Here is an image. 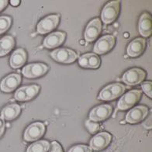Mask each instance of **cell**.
Returning <instances> with one entry per match:
<instances>
[{
  "mask_svg": "<svg viewBox=\"0 0 152 152\" xmlns=\"http://www.w3.org/2000/svg\"><path fill=\"white\" fill-rule=\"evenodd\" d=\"M20 1H14V0H12V1H10V3L11 5L13 6H17L19 4H20Z\"/></svg>",
  "mask_w": 152,
  "mask_h": 152,
  "instance_id": "31",
  "label": "cell"
},
{
  "mask_svg": "<svg viewBox=\"0 0 152 152\" xmlns=\"http://www.w3.org/2000/svg\"><path fill=\"white\" fill-rule=\"evenodd\" d=\"M48 67L42 63L29 64L24 67L22 70L23 76L28 78H36L41 77L46 74Z\"/></svg>",
  "mask_w": 152,
  "mask_h": 152,
  "instance_id": "5",
  "label": "cell"
},
{
  "mask_svg": "<svg viewBox=\"0 0 152 152\" xmlns=\"http://www.w3.org/2000/svg\"><path fill=\"white\" fill-rule=\"evenodd\" d=\"M49 152H63L62 148L57 141H53L50 144Z\"/></svg>",
  "mask_w": 152,
  "mask_h": 152,
  "instance_id": "28",
  "label": "cell"
},
{
  "mask_svg": "<svg viewBox=\"0 0 152 152\" xmlns=\"http://www.w3.org/2000/svg\"><path fill=\"white\" fill-rule=\"evenodd\" d=\"M142 96V92L138 89H134L128 92L123 96L119 100L117 107L119 110H126L131 108L140 99Z\"/></svg>",
  "mask_w": 152,
  "mask_h": 152,
  "instance_id": "2",
  "label": "cell"
},
{
  "mask_svg": "<svg viewBox=\"0 0 152 152\" xmlns=\"http://www.w3.org/2000/svg\"><path fill=\"white\" fill-rule=\"evenodd\" d=\"M146 41L143 38H136L129 44L126 52L130 57L135 58L140 56L145 50Z\"/></svg>",
  "mask_w": 152,
  "mask_h": 152,
  "instance_id": "17",
  "label": "cell"
},
{
  "mask_svg": "<svg viewBox=\"0 0 152 152\" xmlns=\"http://www.w3.org/2000/svg\"><path fill=\"white\" fill-rule=\"evenodd\" d=\"M40 87L37 85L25 86L18 88L15 92V99L17 101L25 102L34 99L38 94Z\"/></svg>",
  "mask_w": 152,
  "mask_h": 152,
  "instance_id": "8",
  "label": "cell"
},
{
  "mask_svg": "<svg viewBox=\"0 0 152 152\" xmlns=\"http://www.w3.org/2000/svg\"><path fill=\"white\" fill-rule=\"evenodd\" d=\"M139 32L144 37H148L152 32V20L150 14L147 12L143 13L139 21Z\"/></svg>",
  "mask_w": 152,
  "mask_h": 152,
  "instance_id": "19",
  "label": "cell"
},
{
  "mask_svg": "<svg viewBox=\"0 0 152 152\" xmlns=\"http://www.w3.org/2000/svg\"><path fill=\"white\" fill-rule=\"evenodd\" d=\"M141 88L143 91L145 92V94L150 98L152 97V83L151 82H145L142 83L141 85Z\"/></svg>",
  "mask_w": 152,
  "mask_h": 152,
  "instance_id": "27",
  "label": "cell"
},
{
  "mask_svg": "<svg viewBox=\"0 0 152 152\" xmlns=\"http://www.w3.org/2000/svg\"><path fill=\"white\" fill-rule=\"evenodd\" d=\"M26 61V54L22 48H18L10 57V64L12 68H19L25 64Z\"/></svg>",
  "mask_w": 152,
  "mask_h": 152,
  "instance_id": "20",
  "label": "cell"
},
{
  "mask_svg": "<svg viewBox=\"0 0 152 152\" xmlns=\"http://www.w3.org/2000/svg\"><path fill=\"white\" fill-rule=\"evenodd\" d=\"M59 15H50L40 20L37 26L38 34H45L56 28L59 23Z\"/></svg>",
  "mask_w": 152,
  "mask_h": 152,
  "instance_id": "9",
  "label": "cell"
},
{
  "mask_svg": "<svg viewBox=\"0 0 152 152\" xmlns=\"http://www.w3.org/2000/svg\"><path fill=\"white\" fill-rule=\"evenodd\" d=\"M115 44V38L112 35H106L99 39L94 45V52L103 54L109 52Z\"/></svg>",
  "mask_w": 152,
  "mask_h": 152,
  "instance_id": "11",
  "label": "cell"
},
{
  "mask_svg": "<svg viewBox=\"0 0 152 152\" xmlns=\"http://www.w3.org/2000/svg\"><path fill=\"white\" fill-rule=\"evenodd\" d=\"M112 113V107L110 105L104 104L96 106L91 110L89 119L93 122L103 121L109 118Z\"/></svg>",
  "mask_w": 152,
  "mask_h": 152,
  "instance_id": "10",
  "label": "cell"
},
{
  "mask_svg": "<svg viewBox=\"0 0 152 152\" xmlns=\"http://www.w3.org/2000/svg\"><path fill=\"white\" fill-rule=\"evenodd\" d=\"M45 132V126L40 122L33 123L27 126L24 132V140L26 141H34L42 137Z\"/></svg>",
  "mask_w": 152,
  "mask_h": 152,
  "instance_id": "6",
  "label": "cell"
},
{
  "mask_svg": "<svg viewBox=\"0 0 152 152\" xmlns=\"http://www.w3.org/2000/svg\"><path fill=\"white\" fill-rule=\"evenodd\" d=\"M12 23V20L10 16H0V34H4L10 29Z\"/></svg>",
  "mask_w": 152,
  "mask_h": 152,
  "instance_id": "24",
  "label": "cell"
},
{
  "mask_svg": "<svg viewBox=\"0 0 152 152\" xmlns=\"http://www.w3.org/2000/svg\"><path fill=\"white\" fill-rule=\"evenodd\" d=\"M120 12V2L119 1H112L109 2L102 11V21L105 23H111L114 22L115 20L117 18V16Z\"/></svg>",
  "mask_w": 152,
  "mask_h": 152,
  "instance_id": "3",
  "label": "cell"
},
{
  "mask_svg": "<svg viewBox=\"0 0 152 152\" xmlns=\"http://www.w3.org/2000/svg\"><path fill=\"white\" fill-rule=\"evenodd\" d=\"M15 45L14 38L10 35L0 39V57L5 56L13 49Z\"/></svg>",
  "mask_w": 152,
  "mask_h": 152,
  "instance_id": "22",
  "label": "cell"
},
{
  "mask_svg": "<svg viewBox=\"0 0 152 152\" xmlns=\"http://www.w3.org/2000/svg\"><path fill=\"white\" fill-rule=\"evenodd\" d=\"M7 5H8V1H6V0H0V12L3 9L6 8Z\"/></svg>",
  "mask_w": 152,
  "mask_h": 152,
  "instance_id": "30",
  "label": "cell"
},
{
  "mask_svg": "<svg viewBox=\"0 0 152 152\" xmlns=\"http://www.w3.org/2000/svg\"><path fill=\"white\" fill-rule=\"evenodd\" d=\"M21 108L18 104H10L5 106L1 111V117L4 120L11 121L20 115Z\"/></svg>",
  "mask_w": 152,
  "mask_h": 152,
  "instance_id": "21",
  "label": "cell"
},
{
  "mask_svg": "<svg viewBox=\"0 0 152 152\" xmlns=\"http://www.w3.org/2000/svg\"><path fill=\"white\" fill-rule=\"evenodd\" d=\"M5 127H6V124H5L4 120L0 116V137L2 136V134L4 133Z\"/></svg>",
  "mask_w": 152,
  "mask_h": 152,
  "instance_id": "29",
  "label": "cell"
},
{
  "mask_svg": "<svg viewBox=\"0 0 152 152\" xmlns=\"http://www.w3.org/2000/svg\"><path fill=\"white\" fill-rule=\"evenodd\" d=\"M50 56L54 61L63 64H71L77 59L76 53L68 48L56 49L50 53Z\"/></svg>",
  "mask_w": 152,
  "mask_h": 152,
  "instance_id": "4",
  "label": "cell"
},
{
  "mask_svg": "<svg viewBox=\"0 0 152 152\" xmlns=\"http://www.w3.org/2000/svg\"><path fill=\"white\" fill-rule=\"evenodd\" d=\"M126 87L120 83H113L106 86L99 95V99L110 101L122 96L125 92Z\"/></svg>",
  "mask_w": 152,
  "mask_h": 152,
  "instance_id": "1",
  "label": "cell"
},
{
  "mask_svg": "<svg viewBox=\"0 0 152 152\" xmlns=\"http://www.w3.org/2000/svg\"><path fill=\"white\" fill-rule=\"evenodd\" d=\"M66 34L63 32H54L49 34L44 40V46L48 49L57 48L61 45L65 39Z\"/></svg>",
  "mask_w": 152,
  "mask_h": 152,
  "instance_id": "18",
  "label": "cell"
},
{
  "mask_svg": "<svg viewBox=\"0 0 152 152\" xmlns=\"http://www.w3.org/2000/svg\"><path fill=\"white\" fill-rule=\"evenodd\" d=\"M102 31V23L99 18L93 19L88 23L85 31V39L88 42L95 40Z\"/></svg>",
  "mask_w": 152,
  "mask_h": 152,
  "instance_id": "12",
  "label": "cell"
},
{
  "mask_svg": "<svg viewBox=\"0 0 152 152\" xmlns=\"http://www.w3.org/2000/svg\"><path fill=\"white\" fill-rule=\"evenodd\" d=\"M78 64H80L82 68L96 69L99 67L101 61L97 54L94 53H89V54H86L81 56L78 59Z\"/></svg>",
  "mask_w": 152,
  "mask_h": 152,
  "instance_id": "16",
  "label": "cell"
},
{
  "mask_svg": "<svg viewBox=\"0 0 152 152\" xmlns=\"http://www.w3.org/2000/svg\"><path fill=\"white\" fill-rule=\"evenodd\" d=\"M50 144L47 140H38L28 147L26 152H48Z\"/></svg>",
  "mask_w": 152,
  "mask_h": 152,
  "instance_id": "23",
  "label": "cell"
},
{
  "mask_svg": "<svg viewBox=\"0 0 152 152\" xmlns=\"http://www.w3.org/2000/svg\"><path fill=\"white\" fill-rule=\"evenodd\" d=\"M86 126L91 134H95L99 129V124L96 122H93L90 120H87L86 121Z\"/></svg>",
  "mask_w": 152,
  "mask_h": 152,
  "instance_id": "25",
  "label": "cell"
},
{
  "mask_svg": "<svg viewBox=\"0 0 152 152\" xmlns=\"http://www.w3.org/2000/svg\"><path fill=\"white\" fill-rule=\"evenodd\" d=\"M68 152H92V150L90 147L86 146L84 144H78L72 147Z\"/></svg>",
  "mask_w": 152,
  "mask_h": 152,
  "instance_id": "26",
  "label": "cell"
},
{
  "mask_svg": "<svg viewBox=\"0 0 152 152\" xmlns=\"http://www.w3.org/2000/svg\"><path fill=\"white\" fill-rule=\"evenodd\" d=\"M111 135L106 132H102L96 134L91 139L90 148L95 151L103 150L108 146L111 141Z\"/></svg>",
  "mask_w": 152,
  "mask_h": 152,
  "instance_id": "14",
  "label": "cell"
},
{
  "mask_svg": "<svg viewBox=\"0 0 152 152\" xmlns=\"http://www.w3.org/2000/svg\"><path fill=\"white\" fill-rule=\"evenodd\" d=\"M20 82L21 76L19 74L12 73L2 79L0 83V88L2 92H11L18 87Z\"/></svg>",
  "mask_w": 152,
  "mask_h": 152,
  "instance_id": "13",
  "label": "cell"
},
{
  "mask_svg": "<svg viewBox=\"0 0 152 152\" xmlns=\"http://www.w3.org/2000/svg\"><path fill=\"white\" fill-rule=\"evenodd\" d=\"M146 73L140 68H134L126 71L123 75L122 80L125 84L128 86H135L140 84L145 78Z\"/></svg>",
  "mask_w": 152,
  "mask_h": 152,
  "instance_id": "7",
  "label": "cell"
},
{
  "mask_svg": "<svg viewBox=\"0 0 152 152\" xmlns=\"http://www.w3.org/2000/svg\"><path fill=\"white\" fill-rule=\"evenodd\" d=\"M148 110L146 106H138L131 109L126 116V121L130 124H137L147 116Z\"/></svg>",
  "mask_w": 152,
  "mask_h": 152,
  "instance_id": "15",
  "label": "cell"
}]
</instances>
